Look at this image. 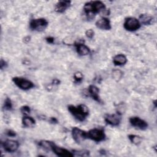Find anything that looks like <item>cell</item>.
I'll use <instances>...</instances> for the list:
<instances>
[{"mask_svg":"<svg viewBox=\"0 0 157 157\" xmlns=\"http://www.w3.org/2000/svg\"><path fill=\"white\" fill-rule=\"evenodd\" d=\"M83 10L87 18L91 19L94 18L96 14L105 10V6L101 1H90L85 3Z\"/></svg>","mask_w":157,"mask_h":157,"instance_id":"6da1fadb","label":"cell"},{"mask_svg":"<svg viewBox=\"0 0 157 157\" xmlns=\"http://www.w3.org/2000/svg\"><path fill=\"white\" fill-rule=\"evenodd\" d=\"M68 110L75 118L80 121H84L89 115V109L84 104H80L77 106L70 105L68 106Z\"/></svg>","mask_w":157,"mask_h":157,"instance_id":"7a4b0ae2","label":"cell"},{"mask_svg":"<svg viewBox=\"0 0 157 157\" xmlns=\"http://www.w3.org/2000/svg\"><path fill=\"white\" fill-rule=\"evenodd\" d=\"M48 26V21L46 19L40 18L33 19L31 20L29 23L30 28L32 30L37 31H42L45 30V29Z\"/></svg>","mask_w":157,"mask_h":157,"instance_id":"3957f363","label":"cell"},{"mask_svg":"<svg viewBox=\"0 0 157 157\" xmlns=\"http://www.w3.org/2000/svg\"><path fill=\"white\" fill-rule=\"evenodd\" d=\"M87 136L88 138L90 139L91 140L98 142L104 140L105 138V134L104 130L98 128L90 129L87 132Z\"/></svg>","mask_w":157,"mask_h":157,"instance_id":"277c9868","label":"cell"},{"mask_svg":"<svg viewBox=\"0 0 157 157\" xmlns=\"http://www.w3.org/2000/svg\"><path fill=\"white\" fill-rule=\"evenodd\" d=\"M12 81L19 88L23 90H28L34 87V84L31 81L22 77H13Z\"/></svg>","mask_w":157,"mask_h":157,"instance_id":"5b68a950","label":"cell"},{"mask_svg":"<svg viewBox=\"0 0 157 157\" xmlns=\"http://www.w3.org/2000/svg\"><path fill=\"white\" fill-rule=\"evenodd\" d=\"M140 23L139 20L134 17H128L126 18L123 26L125 29L129 31H135L140 28Z\"/></svg>","mask_w":157,"mask_h":157,"instance_id":"8992f818","label":"cell"},{"mask_svg":"<svg viewBox=\"0 0 157 157\" xmlns=\"http://www.w3.org/2000/svg\"><path fill=\"white\" fill-rule=\"evenodd\" d=\"M71 134L74 141L78 144L83 142L86 138H88L87 132L77 127H74L72 129Z\"/></svg>","mask_w":157,"mask_h":157,"instance_id":"52a82bcc","label":"cell"},{"mask_svg":"<svg viewBox=\"0 0 157 157\" xmlns=\"http://www.w3.org/2000/svg\"><path fill=\"white\" fill-rule=\"evenodd\" d=\"M52 151L57 156L61 157H72L74 156V154L72 152L66 148L57 146L53 142L52 145Z\"/></svg>","mask_w":157,"mask_h":157,"instance_id":"ba28073f","label":"cell"},{"mask_svg":"<svg viewBox=\"0 0 157 157\" xmlns=\"http://www.w3.org/2000/svg\"><path fill=\"white\" fill-rule=\"evenodd\" d=\"M129 122L132 126L141 130H145L148 127L147 123L138 117H131L129 118Z\"/></svg>","mask_w":157,"mask_h":157,"instance_id":"9c48e42d","label":"cell"},{"mask_svg":"<svg viewBox=\"0 0 157 157\" xmlns=\"http://www.w3.org/2000/svg\"><path fill=\"white\" fill-rule=\"evenodd\" d=\"M105 121L111 126H118L121 121V117L120 113L108 114L105 117Z\"/></svg>","mask_w":157,"mask_h":157,"instance_id":"30bf717a","label":"cell"},{"mask_svg":"<svg viewBox=\"0 0 157 157\" xmlns=\"http://www.w3.org/2000/svg\"><path fill=\"white\" fill-rule=\"evenodd\" d=\"M2 147L5 151L12 153L17 151L19 147V144L17 140H6L2 143Z\"/></svg>","mask_w":157,"mask_h":157,"instance_id":"8fae6325","label":"cell"},{"mask_svg":"<svg viewBox=\"0 0 157 157\" xmlns=\"http://www.w3.org/2000/svg\"><path fill=\"white\" fill-rule=\"evenodd\" d=\"M96 26L99 29L102 30H109L111 29V25L110 20L105 17L98 20L96 22Z\"/></svg>","mask_w":157,"mask_h":157,"instance_id":"7c38bea8","label":"cell"},{"mask_svg":"<svg viewBox=\"0 0 157 157\" xmlns=\"http://www.w3.org/2000/svg\"><path fill=\"white\" fill-rule=\"evenodd\" d=\"M88 93L90 96L96 101L98 102H101V99L99 97V88L96 86L95 85H91L88 87Z\"/></svg>","mask_w":157,"mask_h":157,"instance_id":"4fadbf2b","label":"cell"},{"mask_svg":"<svg viewBox=\"0 0 157 157\" xmlns=\"http://www.w3.org/2000/svg\"><path fill=\"white\" fill-rule=\"evenodd\" d=\"M71 3V2L70 1H58L55 6V10L58 13H63L70 6Z\"/></svg>","mask_w":157,"mask_h":157,"instance_id":"5bb4252c","label":"cell"},{"mask_svg":"<svg viewBox=\"0 0 157 157\" xmlns=\"http://www.w3.org/2000/svg\"><path fill=\"white\" fill-rule=\"evenodd\" d=\"M76 50L80 56H86L90 53V48L83 44H76Z\"/></svg>","mask_w":157,"mask_h":157,"instance_id":"9a60e30c","label":"cell"},{"mask_svg":"<svg viewBox=\"0 0 157 157\" xmlns=\"http://www.w3.org/2000/svg\"><path fill=\"white\" fill-rule=\"evenodd\" d=\"M127 62V58L123 54H118L113 58V63L115 66H123Z\"/></svg>","mask_w":157,"mask_h":157,"instance_id":"2e32d148","label":"cell"},{"mask_svg":"<svg viewBox=\"0 0 157 157\" xmlns=\"http://www.w3.org/2000/svg\"><path fill=\"white\" fill-rule=\"evenodd\" d=\"M139 21L140 24L144 25H149L153 23L154 18L152 16L148 14H141L139 16Z\"/></svg>","mask_w":157,"mask_h":157,"instance_id":"e0dca14e","label":"cell"},{"mask_svg":"<svg viewBox=\"0 0 157 157\" xmlns=\"http://www.w3.org/2000/svg\"><path fill=\"white\" fill-rule=\"evenodd\" d=\"M35 120L34 118H33L31 117L28 116H25L22 118V124L24 126L27 128H31L33 127L35 124Z\"/></svg>","mask_w":157,"mask_h":157,"instance_id":"ac0fdd59","label":"cell"},{"mask_svg":"<svg viewBox=\"0 0 157 157\" xmlns=\"http://www.w3.org/2000/svg\"><path fill=\"white\" fill-rule=\"evenodd\" d=\"M128 138L131 143L134 145H139L142 142V138L139 136L135 135V134H129L128 136Z\"/></svg>","mask_w":157,"mask_h":157,"instance_id":"d6986e66","label":"cell"},{"mask_svg":"<svg viewBox=\"0 0 157 157\" xmlns=\"http://www.w3.org/2000/svg\"><path fill=\"white\" fill-rule=\"evenodd\" d=\"M52 142L47 141V140H41L39 142V145L44 148L45 150H52Z\"/></svg>","mask_w":157,"mask_h":157,"instance_id":"ffe728a7","label":"cell"},{"mask_svg":"<svg viewBox=\"0 0 157 157\" xmlns=\"http://www.w3.org/2000/svg\"><path fill=\"white\" fill-rule=\"evenodd\" d=\"M3 107L6 110H10L12 109V102H11L10 99L9 98H6V99L4 101Z\"/></svg>","mask_w":157,"mask_h":157,"instance_id":"44dd1931","label":"cell"},{"mask_svg":"<svg viewBox=\"0 0 157 157\" xmlns=\"http://www.w3.org/2000/svg\"><path fill=\"white\" fill-rule=\"evenodd\" d=\"M74 79L75 83H80L83 79V75L80 72H77L74 74Z\"/></svg>","mask_w":157,"mask_h":157,"instance_id":"7402d4cb","label":"cell"},{"mask_svg":"<svg viewBox=\"0 0 157 157\" xmlns=\"http://www.w3.org/2000/svg\"><path fill=\"white\" fill-rule=\"evenodd\" d=\"M123 75V73L120 70H115L113 71V77L116 80H120Z\"/></svg>","mask_w":157,"mask_h":157,"instance_id":"603a6c76","label":"cell"},{"mask_svg":"<svg viewBox=\"0 0 157 157\" xmlns=\"http://www.w3.org/2000/svg\"><path fill=\"white\" fill-rule=\"evenodd\" d=\"M20 110L22 112V113L24 114L25 115H28L30 113V112H31L30 108L28 106H27V105L22 106L21 107V109H20Z\"/></svg>","mask_w":157,"mask_h":157,"instance_id":"cb8c5ba5","label":"cell"},{"mask_svg":"<svg viewBox=\"0 0 157 157\" xmlns=\"http://www.w3.org/2000/svg\"><path fill=\"white\" fill-rule=\"evenodd\" d=\"M94 31L91 29H88L86 32H85V35L86 36L88 37V38H90V39H91L93 38V37L94 36Z\"/></svg>","mask_w":157,"mask_h":157,"instance_id":"d4e9b609","label":"cell"},{"mask_svg":"<svg viewBox=\"0 0 157 157\" xmlns=\"http://www.w3.org/2000/svg\"><path fill=\"white\" fill-rule=\"evenodd\" d=\"M6 134L8 136H10V137H14L16 136L15 132H14L12 130H10V129H9L6 131Z\"/></svg>","mask_w":157,"mask_h":157,"instance_id":"484cf974","label":"cell"},{"mask_svg":"<svg viewBox=\"0 0 157 157\" xmlns=\"http://www.w3.org/2000/svg\"><path fill=\"white\" fill-rule=\"evenodd\" d=\"M7 63H6L4 60H3V59H2L1 60V62H0V67H1V69H3V68L6 67L7 66Z\"/></svg>","mask_w":157,"mask_h":157,"instance_id":"4316f807","label":"cell"},{"mask_svg":"<svg viewBox=\"0 0 157 157\" xmlns=\"http://www.w3.org/2000/svg\"><path fill=\"white\" fill-rule=\"evenodd\" d=\"M45 40H46V41H47L48 43H49V44H53V42H54V38L52 37H50V36L46 37Z\"/></svg>","mask_w":157,"mask_h":157,"instance_id":"83f0119b","label":"cell"},{"mask_svg":"<svg viewBox=\"0 0 157 157\" xmlns=\"http://www.w3.org/2000/svg\"><path fill=\"white\" fill-rule=\"evenodd\" d=\"M50 121L51 123H58V120H57L56 118H55V117H52V118H50Z\"/></svg>","mask_w":157,"mask_h":157,"instance_id":"f1b7e54d","label":"cell"}]
</instances>
